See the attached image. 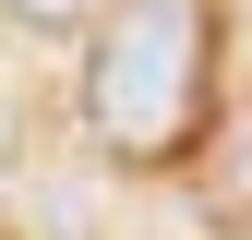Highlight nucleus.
I'll use <instances>...</instances> for the list:
<instances>
[{
    "label": "nucleus",
    "instance_id": "1",
    "mask_svg": "<svg viewBox=\"0 0 252 240\" xmlns=\"http://www.w3.org/2000/svg\"><path fill=\"white\" fill-rule=\"evenodd\" d=\"M216 84V0H120V24L84 60V132L120 168H168L204 132Z\"/></svg>",
    "mask_w": 252,
    "mask_h": 240
},
{
    "label": "nucleus",
    "instance_id": "2",
    "mask_svg": "<svg viewBox=\"0 0 252 240\" xmlns=\"http://www.w3.org/2000/svg\"><path fill=\"white\" fill-rule=\"evenodd\" d=\"M12 24H36V36H60V24H96V0H0Z\"/></svg>",
    "mask_w": 252,
    "mask_h": 240
}]
</instances>
